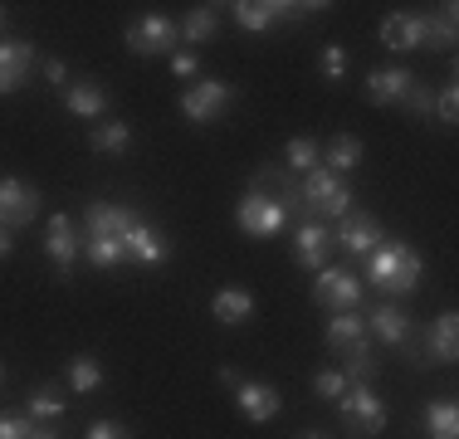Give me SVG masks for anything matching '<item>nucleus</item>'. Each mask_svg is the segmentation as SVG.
Wrapping results in <instances>:
<instances>
[{
	"label": "nucleus",
	"instance_id": "obj_4",
	"mask_svg": "<svg viewBox=\"0 0 459 439\" xmlns=\"http://www.w3.org/2000/svg\"><path fill=\"white\" fill-rule=\"evenodd\" d=\"M289 220H293V211L279 201V195L249 191V185H245V195H239V205H235V225L245 229L249 239H274L279 229H289Z\"/></svg>",
	"mask_w": 459,
	"mask_h": 439
},
{
	"label": "nucleus",
	"instance_id": "obj_6",
	"mask_svg": "<svg viewBox=\"0 0 459 439\" xmlns=\"http://www.w3.org/2000/svg\"><path fill=\"white\" fill-rule=\"evenodd\" d=\"M362 298H367V283L357 279L352 269L327 263V269L313 273V307H327V313H357Z\"/></svg>",
	"mask_w": 459,
	"mask_h": 439
},
{
	"label": "nucleus",
	"instance_id": "obj_24",
	"mask_svg": "<svg viewBox=\"0 0 459 439\" xmlns=\"http://www.w3.org/2000/svg\"><path fill=\"white\" fill-rule=\"evenodd\" d=\"M89 147L98 157H123V151H133V127H127L123 117H103V123L89 132Z\"/></svg>",
	"mask_w": 459,
	"mask_h": 439
},
{
	"label": "nucleus",
	"instance_id": "obj_36",
	"mask_svg": "<svg viewBox=\"0 0 459 439\" xmlns=\"http://www.w3.org/2000/svg\"><path fill=\"white\" fill-rule=\"evenodd\" d=\"M171 73H177L181 83H195V79H201V54H195V49H177V54H171Z\"/></svg>",
	"mask_w": 459,
	"mask_h": 439
},
{
	"label": "nucleus",
	"instance_id": "obj_8",
	"mask_svg": "<svg viewBox=\"0 0 459 439\" xmlns=\"http://www.w3.org/2000/svg\"><path fill=\"white\" fill-rule=\"evenodd\" d=\"M83 254V229H79V220L74 215H49V225H45V259L54 263V273H59V283H69L74 279V263H79Z\"/></svg>",
	"mask_w": 459,
	"mask_h": 439
},
{
	"label": "nucleus",
	"instance_id": "obj_10",
	"mask_svg": "<svg viewBox=\"0 0 459 439\" xmlns=\"http://www.w3.org/2000/svg\"><path fill=\"white\" fill-rule=\"evenodd\" d=\"M367 337H377L381 347H401L406 351L415 342V317L406 313V303H391V298H377L367 307Z\"/></svg>",
	"mask_w": 459,
	"mask_h": 439
},
{
	"label": "nucleus",
	"instance_id": "obj_14",
	"mask_svg": "<svg viewBox=\"0 0 459 439\" xmlns=\"http://www.w3.org/2000/svg\"><path fill=\"white\" fill-rule=\"evenodd\" d=\"M381 239H386V235H381V220H377V215H367V211L342 215V220H337V229H333V245H337V249H347L352 259H367L371 249L381 245Z\"/></svg>",
	"mask_w": 459,
	"mask_h": 439
},
{
	"label": "nucleus",
	"instance_id": "obj_22",
	"mask_svg": "<svg viewBox=\"0 0 459 439\" xmlns=\"http://www.w3.org/2000/svg\"><path fill=\"white\" fill-rule=\"evenodd\" d=\"M211 313L221 327H245L249 317H255V293L249 288H221L211 298Z\"/></svg>",
	"mask_w": 459,
	"mask_h": 439
},
{
	"label": "nucleus",
	"instance_id": "obj_34",
	"mask_svg": "<svg viewBox=\"0 0 459 439\" xmlns=\"http://www.w3.org/2000/svg\"><path fill=\"white\" fill-rule=\"evenodd\" d=\"M318 69H323V79H327V83L347 79V49H342V44H323V54H318Z\"/></svg>",
	"mask_w": 459,
	"mask_h": 439
},
{
	"label": "nucleus",
	"instance_id": "obj_37",
	"mask_svg": "<svg viewBox=\"0 0 459 439\" xmlns=\"http://www.w3.org/2000/svg\"><path fill=\"white\" fill-rule=\"evenodd\" d=\"M30 435H35L30 415H0V439H30Z\"/></svg>",
	"mask_w": 459,
	"mask_h": 439
},
{
	"label": "nucleus",
	"instance_id": "obj_43",
	"mask_svg": "<svg viewBox=\"0 0 459 439\" xmlns=\"http://www.w3.org/2000/svg\"><path fill=\"white\" fill-rule=\"evenodd\" d=\"M0 30H5V5H0Z\"/></svg>",
	"mask_w": 459,
	"mask_h": 439
},
{
	"label": "nucleus",
	"instance_id": "obj_42",
	"mask_svg": "<svg viewBox=\"0 0 459 439\" xmlns=\"http://www.w3.org/2000/svg\"><path fill=\"white\" fill-rule=\"evenodd\" d=\"M299 439H327V435H318V430H303Z\"/></svg>",
	"mask_w": 459,
	"mask_h": 439
},
{
	"label": "nucleus",
	"instance_id": "obj_16",
	"mask_svg": "<svg viewBox=\"0 0 459 439\" xmlns=\"http://www.w3.org/2000/svg\"><path fill=\"white\" fill-rule=\"evenodd\" d=\"M39 215V191L20 176H0V225L5 229H20Z\"/></svg>",
	"mask_w": 459,
	"mask_h": 439
},
{
	"label": "nucleus",
	"instance_id": "obj_35",
	"mask_svg": "<svg viewBox=\"0 0 459 439\" xmlns=\"http://www.w3.org/2000/svg\"><path fill=\"white\" fill-rule=\"evenodd\" d=\"M435 117H440L445 127H455V123H459V83H455V79L445 83L440 93H435Z\"/></svg>",
	"mask_w": 459,
	"mask_h": 439
},
{
	"label": "nucleus",
	"instance_id": "obj_2",
	"mask_svg": "<svg viewBox=\"0 0 459 439\" xmlns=\"http://www.w3.org/2000/svg\"><path fill=\"white\" fill-rule=\"evenodd\" d=\"M420 273H425V263L406 239H381V245L367 254V283L391 303L411 298V293L420 288Z\"/></svg>",
	"mask_w": 459,
	"mask_h": 439
},
{
	"label": "nucleus",
	"instance_id": "obj_23",
	"mask_svg": "<svg viewBox=\"0 0 459 439\" xmlns=\"http://www.w3.org/2000/svg\"><path fill=\"white\" fill-rule=\"evenodd\" d=\"M362 157H367V147H362V137H352V132H337V137L323 147V167L333 176L357 171V167H362Z\"/></svg>",
	"mask_w": 459,
	"mask_h": 439
},
{
	"label": "nucleus",
	"instance_id": "obj_31",
	"mask_svg": "<svg viewBox=\"0 0 459 439\" xmlns=\"http://www.w3.org/2000/svg\"><path fill=\"white\" fill-rule=\"evenodd\" d=\"M455 30H459V5H440L430 15V49H455Z\"/></svg>",
	"mask_w": 459,
	"mask_h": 439
},
{
	"label": "nucleus",
	"instance_id": "obj_3",
	"mask_svg": "<svg viewBox=\"0 0 459 439\" xmlns=\"http://www.w3.org/2000/svg\"><path fill=\"white\" fill-rule=\"evenodd\" d=\"M299 195H303V211H308V220H323V225H337L342 215L357 211L347 176H333L327 167L303 176V181H299Z\"/></svg>",
	"mask_w": 459,
	"mask_h": 439
},
{
	"label": "nucleus",
	"instance_id": "obj_21",
	"mask_svg": "<svg viewBox=\"0 0 459 439\" xmlns=\"http://www.w3.org/2000/svg\"><path fill=\"white\" fill-rule=\"evenodd\" d=\"M323 342L327 351H352V347H367L371 337H367V323H362V313H333V323H327V332H323Z\"/></svg>",
	"mask_w": 459,
	"mask_h": 439
},
{
	"label": "nucleus",
	"instance_id": "obj_12",
	"mask_svg": "<svg viewBox=\"0 0 459 439\" xmlns=\"http://www.w3.org/2000/svg\"><path fill=\"white\" fill-rule=\"evenodd\" d=\"M377 35L386 49H401V54L430 49V15H420V10H391Z\"/></svg>",
	"mask_w": 459,
	"mask_h": 439
},
{
	"label": "nucleus",
	"instance_id": "obj_27",
	"mask_svg": "<svg viewBox=\"0 0 459 439\" xmlns=\"http://www.w3.org/2000/svg\"><path fill=\"white\" fill-rule=\"evenodd\" d=\"M181 44H205V39H215V30H221V5H195V10H186V20H181Z\"/></svg>",
	"mask_w": 459,
	"mask_h": 439
},
{
	"label": "nucleus",
	"instance_id": "obj_44",
	"mask_svg": "<svg viewBox=\"0 0 459 439\" xmlns=\"http://www.w3.org/2000/svg\"><path fill=\"white\" fill-rule=\"evenodd\" d=\"M0 381H5V371H0Z\"/></svg>",
	"mask_w": 459,
	"mask_h": 439
},
{
	"label": "nucleus",
	"instance_id": "obj_1",
	"mask_svg": "<svg viewBox=\"0 0 459 439\" xmlns=\"http://www.w3.org/2000/svg\"><path fill=\"white\" fill-rule=\"evenodd\" d=\"M137 220L133 205H117V201H89V211H83V259L93 263V269H117V263H127L123 254V235L127 225Z\"/></svg>",
	"mask_w": 459,
	"mask_h": 439
},
{
	"label": "nucleus",
	"instance_id": "obj_32",
	"mask_svg": "<svg viewBox=\"0 0 459 439\" xmlns=\"http://www.w3.org/2000/svg\"><path fill=\"white\" fill-rule=\"evenodd\" d=\"M396 108H401L406 117H430V113H435V93H430V83L415 79V83L406 88V98H401Z\"/></svg>",
	"mask_w": 459,
	"mask_h": 439
},
{
	"label": "nucleus",
	"instance_id": "obj_15",
	"mask_svg": "<svg viewBox=\"0 0 459 439\" xmlns=\"http://www.w3.org/2000/svg\"><path fill=\"white\" fill-rule=\"evenodd\" d=\"M333 225H323V220H303L299 229H293V259L303 263L308 273H318L333 263Z\"/></svg>",
	"mask_w": 459,
	"mask_h": 439
},
{
	"label": "nucleus",
	"instance_id": "obj_38",
	"mask_svg": "<svg viewBox=\"0 0 459 439\" xmlns=\"http://www.w3.org/2000/svg\"><path fill=\"white\" fill-rule=\"evenodd\" d=\"M89 439H133V430H127V425H117V420H93L89 425Z\"/></svg>",
	"mask_w": 459,
	"mask_h": 439
},
{
	"label": "nucleus",
	"instance_id": "obj_41",
	"mask_svg": "<svg viewBox=\"0 0 459 439\" xmlns=\"http://www.w3.org/2000/svg\"><path fill=\"white\" fill-rule=\"evenodd\" d=\"M30 439H64V435L49 430V425H35V435H30Z\"/></svg>",
	"mask_w": 459,
	"mask_h": 439
},
{
	"label": "nucleus",
	"instance_id": "obj_33",
	"mask_svg": "<svg viewBox=\"0 0 459 439\" xmlns=\"http://www.w3.org/2000/svg\"><path fill=\"white\" fill-rule=\"evenodd\" d=\"M313 395H318V400H342L347 395V376L337 366H327V371H318V376H313Z\"/></svg>",
	"mask_w": 459,
	"mask_h": 439
},
{
	"label": "nucleus",
	"instance_id": "obj_9",
	"mask_svg": "<svg viewBox=\"0 0 459 439\" xmlns=\"http://www.w3.org/2000/svg\"><path fill=\"white\" fill-rule=\"evenodd\" d=\"M123 39H127V49H133L137 59H157V54H177L181 49V30H177V20H167V15L133 20V25L123 30Z\"/></svg>",
	"mask_w": 459,
	"mask_h": 439
},
{
	"label": "nucleus",
	"instance_id": "obj_18",
	"mask_svg": "<svg viewBox=\"0 0 459 439\" xmlns=\"http://www.w3.org/2000/svg\"><path fill=\"white\" fill-rule=\"evenodd\" d=\"M35 44L30 39H0V93H20L35 73Z\"/></svg>",
	"mask_w": 459,
	"mask_h": 439
},
{
	"label": "nucleus",
	"instance_id": "obj_30",
	"mask_svg": "<svg viewBox=\"0 0 459 439\" xmlns=\"http://www.w3.org/2000/svg\"><path fill=\"white\" fill-rule=\"evenodd\" d=\"M103 386V366H98V357H89V351H79V357L69 361V376H64V391H79L89 395Z\"/></svg>",
	"mask_w": 459,
	"mask_h": 439
},
{
	"label": "nucleus",
	"instance_id": "obj_29",
	"mask_svg": "<svg viewBox=\"0 0 459 439\" xmlns=\"http://www.w3.org/2000/svg\"><path fill=\"white\" fill-rule=\"evenodd\" d=\"M230 15H235L239 30H249V35H264V30H274V0H235L230 5Z\"/></svg>",
	"mask_w": 459,
	"mask_h": 439
},
{
	"label": "nucleus",
	"instance_id": "obj_26",
	"mask_svg": "<svg viewBox=\"0 0 459 439\" xmlns=\"http://www.w3.org/2000/svg\"><path fill=\"white\" fill-rule=\"evenodd\" d=\"M323 167V142L318 137H289V147H283V171L289 176H308Z\"/></svg>",
	"mask_w": 459,
	"mask_h": 439
},
{
	"label": "nucleus",
	"instance_id": "obj_13",
	"mask_svg": "<svg viewBox=\"0 0 459 439\" xmlns=\"http://www.w3.org/2000/svg\"><path fill=\"white\" fill-rule=\"evenodd\" d=\"M123 254L127 263H142V269H157V263H167L171 259V239L161 235L157 225H147V220H133L127 225V235H123Z\"/></svg>",
	"mask_w": 459,
	"mask_h": 439
},
{
	"label": "nucleus",
	"instance_id": "obj_39",
	"mask_svg": "<svg viewBox=\"0 0 459 439\" xmlns=\"http://www.w3.org/2000/svg\"><path fill=\"white\" fill-rule=\"evenodd\" d=\"M45 83L49 88H69L74 79H69V64L64 59H45Z\"/></svg>",
	"mask_w": 459,
	"mask_h": 439
},
{
	"label": "nucleus",
	"instance_id": "obj_19",
	"mask_svg": "<svg viewBox=\"0 0 459 439\" xmlns=\"http://www.w3.org/2000/svg\"><path fill=\"white\" fill-rule=\"evenodd\" d=\"M415 83L411 69H401V64H386V69H371L367 73V103L377 108H396L401 98H406V88Z\"/></svg>",
	"mask_w": 459,
	"mask_h": 439
},
{
	"label": "nucleus",
	"instance_id": "obj_20",
	"mask_svg": "<svg viewBox=\"0 0 459 439\" xmlns=\"http://www.w3.org/2000/svg\"><path fill=\"white\" fill-rule=\"evenodd\" d=\"M64 108H69L74 117H103L108 113V88L98 79H74L64 88Z\"/></svg>",
	"mask_w": 459,
	"mask_h": 439
},
{
	"label": "nucleus",
	"instance_id": "obj_25",
	"mask_svg": "<svg viewBox=\"0 0 459 439\" xmlns=\"http://www.w3.org/2000/svg\"><path fill=\"white\" fill-rule=\"evenodd\" d=\"M64 405H69V400H64V386H59V381H45V386L30 391L25 415H30L35 425H49V420H59V415H64Z\"/></svg>",
	"mask_w": 459,
	"mask_h": 439
},
{
	"label": "nucleus",
	"instance_id": "obj_17",
	"mask_svg": "<svg viewBox=\"0 0 459 439\" xmlns=\"http://www.w3.org/2000/svg\"><path fill=\"white\" fill-rule=\"evenodd\" d=\"M455 357H459V313L445 307L420 342V366H450Z\"/></svg>",
	"mask_w": 459,
	"mask_h": 439
},
{
	"label": "nucleus",
	"instance_id": "obj_28",
	"mask_svg": "<svg viewBox=\"0 0 459 439\" xmlns=\"http://www.w3.org/2000/svg\"><path fill=\"white\" fill-rule=\"evenodd\" d=\"M420 425H425L430 439H459V405L450 400V395H445V400H430L425 415H420Z\"/></svg>",
	"mask_w": 459,
	"mask_h": 439
},
{
	"label": "nucleus",
	"instance_id": "obj_11",
	"mask_svg": "<svg viewBox=\"0 0 459 439\" xmlns=\"http://www.w3.org/2000/svg\"><path fill=\"white\" fill-rule=\"evenodd\" d=\"M230 391H235V410L245 415L249 425H269V420H274V415L283 410V395H279V386H274V381L239 376Z\"/></svg>",
	"mask_w": 459,
	"mask_h": 439
},
{
	"label": "nucleus",
	"instance_id": "obj_40",
	"mask_svg": "<svg viewBox=\"0 0 459 439\" xmlns=\"http://www.w3.org/2000/svg\"><path fill=\"white\" fill-rule=\"evenodd\" d=\"M10 254H15V239H10V229L0 225V259H10Z\"/></svg>",
	"mask_w": 459,
	"mask_h": 439
},
{
	"label": "nucleus",
	"instance_id": "obj_5",
	"mask_svg": "<svg viewBox=\"0 0 459 439\" xmlns=\"http://www.w3.org/2000/svg\"><path fill=\"white\" fill-rule=\"evenodd\" d=\"M235 98H239L235 83H225V79H195L181 93V117H186V123H195V127H215L230 108H235Z\"/></svg>",
	"mask_w": 459,
	"mask_h": 439
},
{
	"label": "nucleus",
	"instance_id": "obj_7",
	"mask_svg": "<svg viewBox=\"0 0 459 439\" xmlns=\"http://www.w3.org/2000/svg\"><path fill=\"white\" fill-rule=\"evenodd\" d=\"M337 415L357 439H377L386 430V400L377 395V386H347V395L337 400Z\"/></svg>",
	"mask_w": 459,
	"mask_h": 439
}]
</instances>
